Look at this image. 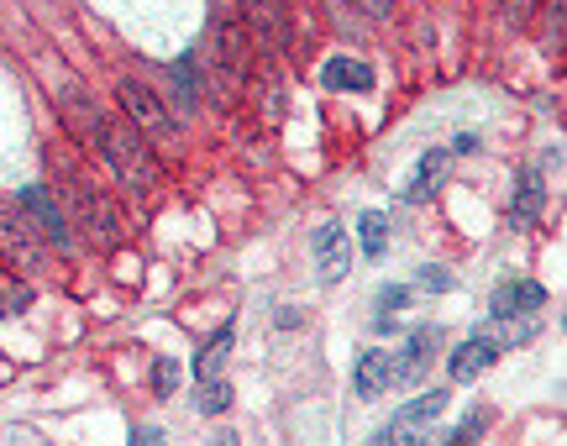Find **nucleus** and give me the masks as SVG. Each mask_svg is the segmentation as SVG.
Instances as JSON below:
<instances>
[{"mask_svg": "<svg viewBox=\"0 0 567 446\" xmlns=\"http://www.w3.org/2000/svg\"><path fill=\"white\" fill-rule=\"evenodd\" d=\"M101 153H105V163L122 174V184H132V189H153L163 174L153 143H147L132 122H105L101 126Z\"/></svg>", "mask_w": 567, "mask_h": 446, "instance_id": "1", "label": "nucleus"}, {"mask_svg": "<svg viewBox=\"0 0 567 446\" xmlns=\"http://www.w3.org/2000/svg\"><path fill=\"white\" fill-rule=\"evenodd\" d=\"M446 409V394L442 388H431V394H421V400H410L394 421H389V431H384V442L389 446H421V436L431 431V421Z\"/></svg>", "mask_w": 567, "mask_h": 446, "instance_id": "2", "label": "nucleus"}, {"mask_svg": "<svg viewBox=\"0 0 567 446\" xmlns=\"http://www.w3.org/2000/svg\"><path fill=\"white\" fill-rule=\"evenodd\" d=\"M122 111H126V122L137 126L142 137H163V132H174V116L163 111V101L147 90V84H137V80H122Z\"/></svg>", "mask_w": 567, "mask_h": 446, "instance_id": "3", "label": "nucleus"}, {"mask_svg": "<svg viewBox=\"0 0 567 446\" xmlns=\"http://www.w3.org/2000/svg\"><path fill=\"white\" fill-rule=\"evenodd\" d=\"M69 200H74V216H80L84 231H95L101 242H122V210L105 200V195H95L90 184H74Z\"/></svg>", "mask_w": 567, "mask_h": 446, "instance_id": "4", "label": "nucleus"}, {"mask_svg": "<svg viewBox=\"0 0 567 446\" xmlns=\"http://www.w3.org/2000/svg\"><path fill=\"white\" fill-rule=\"evenodd\" d=\"M499 346H505V336H499L494 325H478V331H473V336L452 352V378H457V384H473V378H478V373L499 357Z\"/></svg>", "mask_w": 567, "mask_h": 446, "instance_id": "5", "label": "nucleus"}, {"mask_svg": "<svg viewBox=\"0 0 567 446\" xmlns=\"http://www.w3.org/2000/svg\"><path fill=\"white\" fill-rule=\"evenodd\" d=\"M436 346H442V336H436V325L431 331H415L405 342V352L400 357H389V384L405 388V384H421V373L431 367V357H436Z\"/></svg>", "mask_w": 567, "mask_h": 446, "instance_id": "6", "label": "nucleus"}, {"mask_svg": "<svg viewBox=\"0 0 567 446\" xmlns=\"http://www.w3.org/2000/svg\"><path fill=\"white\" fill-rule=\"evenodd\" d=\"M310 252H316V268H321L326 284H337L347 268H352V237H347V226H321L310 237Z\"/></svg>", "mask_w": 567, "mask_h": 446, "instance_id": "7", "label": "nucleus"}, {"mask_svg": "<svg viewBox=\"0 0 567 446\" xmlns=\"http://www.w3.org/2000/svg\"><path fill=\"white\" fill-rule=\"evenodd\" d=\"M252 53H258V48H252V27H247V21H221V27H216V63H221L231 80L247 74Z\"/></svg>", "mask_w": 567, "mask_h": 446, "instance_id": "8", "label": "nucleus"}, {"mask_svg": "<svg viewBox=\"0 0 567 446\" xmlns=\"http://www.w3.org/2000/svg\"><path fill=\"white\" fill-rule=\"evenodd\" d=\"M17 205H21V216L38 226V237H48L53 247H69V226H63V210L48 200V189H38V184H32V189H21V195H17Z\"/></svg>", "mask_w": 567, "mask_h": 446, "instance_id": "9", "label": "nucleus"}, {"mask_svg": "<svg viewBox=\"0 0 567 446\" xmlns=\"http://www.w3.org/2000/svg\"><path fill=\"white\" fill-rule=\"evenodd\" d=\"M243 6V21L252 32H264L268 42L289 38V0H237Z\"/></svg>", "mask_w": 567, "mask_h": 446, "instance_id": "10", "label": "nucleus"}, {"mask_svg": "<svg viewBox=\"0 0 567 446\" xmlns=\"http://www.w3.org/2000/svg\"><path fill=\"white\" fill-rule=\"evenodd\" d=\"M32 231H38V226L21 216V205H6V200H0V242L11 247L21 263H38V258H42L38 242H32Z\"/></svg>", "mask_w": 567, "mask_h": 446, "instance_id": "11", "label": "nucleus"}, {"mask_svg": "<svg viewBox=\"0 0 567 446\" xmlns=\"http://www.w3.org/2000/svg\"><path fill=\"white\" fill-rule=\"evenodd\" d=\"M547 304V289L520 279V284H499L494 294V321H515V315H530V310H542Z\"/></svg>", "mask_w": 567, "mask_h": 446, "instance_id": "12", "label": "nucleus"}, {"mask_svg": "<svg viewBox=\"0 0 567 446\" xmlns=\"http://www.w3.org/2000/svg\"><path fill=\"white\" fill-rule=\"evenodd\" d=\"M446 168H452V153H425L421 163H415V179H410V189H405V200L410 205H425L436 189H442V179H446Z\"/></svg>", "mask_w": 567, "mask_h": 446, "instance_id": "13", "label": "nucleus"}, {"mask_svg": "<svg viewBox=\"0 0 567 446\" xmlns=\"http://www.w3.org/2000/svg\"><path fill=\"white\" fill-rule=\"evenodd\" d=\"M542 205H547V184L536 179V174H526L520 189H515V200H509V226H515V231L536 226L542 221Z\"/></svg>", "mask_w": 567, "mask_h": 446, "instance_id": "14", "label": "nucleus"}, {"mask_svg": "<svg viewBox=\"0 0 567 446\" xmlns=\"http://www.w3.org/2000/svg\"><path fill=\"white\" fill-rule=\"evenodd\" d=\"M352 388H358V400H379L389 388V352H363L358 373H352Z\"/></svg>", "mask_w": 567, "mask_h": 446, "instance_id": "15", "label": "nucleus"}, {"mask_svg": "<svg viewBox=\"0 0 567 446\" xmlns=\"http://www.w3.org/2000/svg\"><path fill=\"white\" fill-rule=\"evenodd\" d=\"M63 122L74 126L84 143H95V137H101V126H105V116L95 111V101H84L80 90H69V95H63Z\"/></svg>", "mask_w": 567, "mask_h": 446, "instance_id": "16", "label": "nucleus"}, {"mask_svg": "<svg viewBox=\"0 0 567 446\" xmlns=\"http://www.w3.org/2000/svg\"><path fill=\"white\" fill-rule=\"evenodd\" d=\"M321 80L331 90H373V69L368 63H352V59H331L321 69Z\"/></svg>", "mask_w": 567, "mask_h": 446, "instance_id": "17", "label": "nucleus"}, {"mask_svg": "<svg viewBox=\"0 0 567 446\" xmlns=\"http://www.w3.org/2000/svg\"><path fill=\"white\" fill-rule=\"evenodd\" d=\"M231 342H237V331L226 325L221 336H216V342H210V346L200 352V363H195V373H200V378H216V373L226 367V357H231Z\"/></svg>", "mask_w": 567, "mask_h": 446, "instance_id": "18", "label": "nucleus"}, {"mask_svg": "<svg viewBox=\"0 0 567 446\" xmlns=\"http://www.w3.org/2000/svg\"><path fill=\"white\" fill-rule=\"evenodd\" d=\"M358 231H363V252L368 258H379L389 242V216H379V210H368L363 221H358Z\"/></svg>", "mask_w": 567, "mask_h": 446, "instance_id": "19", "label": "nucleus"}, {"mask_svg": "<svg viewBox=\"0 0 567 446\" xmlns=\"http://www.w3.org/2000/svg\"><path fill=\"white\" fill-rule=\"evenodd\" d=\"M174 105H179V111H195V63L189 59L174 63Z\"/></svg>", "mask_w": 567, "mask_h": 446, "instance_id": "20", "label": "nucleus"}, {"mask_svg": "<svg viewBox=\"0 0 567 446\" xmlns=\"http://www.w3.org/2000/svg\"><path fill=\"white\" fill-rule=\"evenodd\" d=\"M231 405V388H226V378L216 384V378H205V388H200V409L205 415H221V409Z\"/></svg>", "mask_w": 567, "mask_h": 446, "instance_id": "21", "label": "nucleus"}, {"mask_svg": "<svg viewBox=\"0 0 567 446\" xmlns=\"http://www.w3.org/2000/svg\"><path fill=\"white\" fill-rule=\"evenodd\" d=\"M405 304H410V289H400V284L384 289V294H379V325H389L400 310H405Z\"/></svg>", "mask_w": 567, "mask_h": 446, "instance_id": "22", "label": "nucleus"}, {"mask_svg": "<svg viewBox=\"0 0 567 446\" xmlns=\"http://www.w3.org/2000/svg\"><path fill=\"white\" fill-rule=\"evenodd\" d=\"M153 384H158V394H174V388H179V363L163 357V363L153 367Z\"/></svg>", "mask_w": 567, "mask_h": 446, "instance_id": "23", "label": "nucleus"}, {"mask_svg": "<svg viewBox=\"0 0 567 446\" xmlns=\"http://www.w3.org/2000/svg\"><path fill=\"white\" fill-rule=\"evenodd\" d=\"M484 426H488L484 415H467L463 426H457V436H452V446H473V442H478V431H484Z\"/></svg>", "mask_w": 567, "mask_h": 446, "instance_id": "24", "label": "nucleus"}, {"mask_svg": "<svg viewBox=\"0 0 567 446\" xmlns=\"http://www.w3.org/2000/svg\"><path fill=\"white\" fill-rule=\"evenodd\" d=\"M421 284H425V289H452V279H446L442 268H436V273H431V268H425V273H421Z\"/></svg>", "mask_w": 567, "mask_h": 446, "instance_id": "25", "label": "nucleus"}, {"mask_svg": "<svg viewBox=\"0 0 567 446\" xmlns=\"http://www.w3.org/2000/svg\"><path fill=\"white\" fill-rule=\"evenodd\" d=\"M358 6H363L368 17H389V6H394V0H358Z\"/></svg>", "mask_w": 567, "mask_h": 446, "instance_id": "26", "label": "nucleus"}, {"mask_svg": "<svg viewBox=\"0 0 567 446\" xmlns=\"http://www.w3.org/2000/svg\"><path fill=\"white\" fill-rule=\"evenodd\" d=\"M132 446H163V436H158V431H137V436H132Z\"/></svg>", "mask_w": 567, "mask_h": 446, "instance_id": "27", "label": "nucleus"}, {"mask_svg": "<svg viewBox=\"0 0 567 446\" xmlns=\"http://www.w3.org/2000/svg\"><path fill=\"white\" fill-rule=\"evenodd\" d=\"M515 11H520V17H526V11H530V0H520V6H515Z\"/></svg>", "mask_w": 567, "mask_h": 446, "instance_id": "28", "label": "nucleus"}]
</instances>
